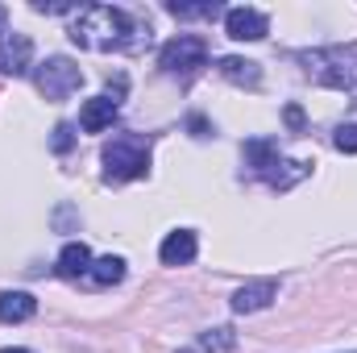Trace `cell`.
<instances>
[{
	"mask_svg": "<svg viewBox=\"0 0 357 353\" xmlns=\"http://www.w3.org/2000/svg\"><path fill=\"white\" fill-rule=\"evenodd\" d=\"M38 312V299L29 295V291H4L0 295V320L4 324H21V320H29Z\"/></svg>",
	"mask_w": 357,
	"mask_h": 353,
	"instance_id": "15",
	"label": "cell"
},
{
	"mask_svg": "<svg viewBox=\"0 0 357 353\" xmlns=\"http://www.w3.org/2000/svg\"><path fill=\"white\" fill-rule=\"evenodd\" d=\"M100 163H104V179H108V183L146 179L150 175V137H137V133L112 137V142L104 146Z\"/></svg>",
	"mask_w": 357,
	"mask_h": 353,
	"instance_id": "3",
	"label": "cell"
},
{
	"mask_svg": "<svg viewBox=\"0 0 357 353\" xmlns=\"http://www.w3.org/2000/svg\"><path fill=\"white\" fill-rule=\"evenodd\" d=\"M88 278L96 287H116L121 278H125V258H116V254H108V258H96L88 270Z\"/></svg>",
	"mask_w": 357,
	"mask_h": 353,
	"instance_id": "17",
	"label": "cell"
},
{
	"mask_svg": "<svg viewBox=\"0 0 357 353\" xmlns=\"http://www.w3.org/2000/svg\"><path fill=\"white\" fill-rule=\"evenodd\" d=\"M0 353H29V350H17V345H13V350H0Z\"/></svg>",
	"mask_w": 357,
	"mask_h": 353,
	"instance_id": "26",
	"label": "cell"
},
{
	"mask_svg": "<svg viewBox=\"0 0 357 353\" xmlns=\"http://www.w3.org/2000/svg\"><path fill=\"white\" fill-rule=\"evenodd\" d=\"M333 146H337L341 154H357V125H337Z\"/></svg>",
	"mask_w": 357,
	"mask_h": 353,
	"instance_id": "20",
	"label": "cell"
},
{
	"mask_svg": "<svg viewBox=\"0 0 357 353\" xmlns=\"http://www.w3.org/2000/svg\"><path fill=\"white\" fill-rule=\"evenodd\" d=\"M225 33L233 42H262L270 33V21H266V13H258V8H229L225 13Z\"/></svg>",
	"mask_w": 357,
	"mask_h": 353,
	"instance_id": "7",
	"label": "cell"
},
{
	"mask_svg": "<svg viewBox=\"0 0 357 353\" xmlns=\"http://www.w3.org/2000/svg\"><path fill=\"white\" fill-rule=\"evenodd\" d=\"M4 25H8V8H4V4H0V33H8V29H4Z\"/></svg>",
	"mask_w": 357,
	"mask_h": 353,
	"instance_id": "25",
	"label": "cell"
},
{
	"mask_svg": "<svg viewBox=\"0 0 357 353\" xmlns=\"http://www.w3.org/2000/svg\"><path fill=\"white\" fill-rule=\"evenodd\" d=\"M71 220H75V212H71V208H67V204H63V208H59V212H54V225H59V229H63V233H67V229H71Z\"/></svg>",
	"mask_w": 357,
	"mask_h": 353,
	"instance_id": "24",
	"label": "cell"
},
{
	"mask_svg": "<svg viewBox=\"0 0 357 353\" xmlns=\"http://www.w3.org/2000/svg\"><path fill=\"white\" fill-rule=\"evenodd\" d=\"M178 353H199V350H178Z\"/></svg>",
	"mask_w": 357,
	"mask_h": 353,
	"instance_id": "27",
	"label": "cell"
},
{
	"mask_svg": "<svg viewBox=\"0 0 357 353\" xmlns=\"http://www.w3.org/2000/svg\"><path fill=\"white\" fill-rule=\"evenodd\" d=\"M187 129H191V137H212V125H208L199 112H191V117H187Z\"/></svg>",
	"mask_w": 357,
	"mask_h": 353,
	"instance_id": "23",
	"label": "cell"
},
{
	"mask_svg": "<svg viewBox=\"0 0 357 353\" xmlns=\"http://www.w3.org/2000/svg\"><path fill=\"white\" fill-rule=\"evenodd\" d=\"M33 13H75L71 0H33Z\"/></svg>",
	"mask_w": 357,
	"mask_h": 353,
	"instance_id": "22",
	"label": "cell"
},
{
	"mask_svg": "<svg viewBox=\"0 0 357 353\" xmlns=\"http://www.w3.org/2000/svg\"><path fill=\"white\" fill-rule=\"evenodd\" d=\"M307 175H312V163H291V158H278L266 175H262V183H270L274 191H291L299 179H307Z\"/></svg>",
	"mask_w": 357,
	"mask_h": 353,
	"instance_id": "14",
	"label": "cell"
},
{
	"mask_svg": "<svg viewBox=\"0 0 357 353\" xmlns=\"http://www.w3.org/2000/svg\"><path fill=\"white\" fill-rule=\"evenodd\" d=\"M71 42L84 50H142L150 46V21L133 17L125 8L112 4H88L79 8L75 25H71Z\"/></svg>",
	"mask_w": 357,
	"mask_h": 353,
	"instance_id": "1",
	"label": "cell"
},
{
	"mask_svg": "<svg viewBox=\"0 0 357 353\" xmlns=\"http://www.w3.org/2000/svg\"><path fill=\"white\" fill-rule=\"evenodd\" d=\"M278 158H282V154H278V142H270V137H250V142H245V167H250L254 179H262Z\"/></svg>",
	"mask_w": 357,
	"mask_h": 353,
	"instance_id": "13",
	"label": "cell"
},
{
	"mask_svg": "<svg viewBox=\"0 0 357 353\" xmlns=\"http://www.w3.org/2000/svg\"><path fill=\"white\" fill-rule=\"evenodd\" d=\"M63 278H79V274H88L91 270V250L84 241H67L63 246V254H59V266H54Z\"/></svg>",
	"mask_w": 357,
	"mask_h": 353,
	"instance_id": "16",
	"label": "cell"
},
{
	"mask_svg": "<svg viewBox=\"0 0 357 353\" xmlns=\"http://www.w3.org/2000/svg\"><path fill=\"white\" fill-rule=\"evenodd\" d=\"M204 63H208V42L195 33H178L158 50V67L167 75H195Z\"/></svg>",
	"mask_w": 357,
	"mask_h": 353,
	"instance_id": "5",
	"label": "cell"
},
{
	"mask_svg": "<svg viewBox=\"0 0 357 353\" xmlns=\"http://www.w3.org/2000/svg\"><path fill=\"white\" fill-rule=\"evenodd\" d=\"M274 295H278V278H254V283H245V287L233 291V312H237V316L262 312V308L274 303Z\"/></svg>",
	"mask_w": 357,
	"mask_h": 353,
	"instance_id": "8",
	"label": "cell"
},
{
	"mask_svg": "<svg viewBox=\"0 0 357 353\" xmlns=\"http://www.w3.org/2000/svg\"><path fill=\"white\" fill-rule=\"evenodd\" d=\"M167 13L178 17V21H216V17H225L229 8L216 4V0H167Z\"/></svg>",
	"mask_w": 357,
	"mask_h": 353,
	"instance_id": "12",
	"label": "cell"
},
{
	"mask_svg": "<svg viewBox=\"0 0 357 353\" xmlns=\"http://www.w3.org/2000/svg\"><path fill=\"white\" fill-rule=\"evenodd\" d=\"M303 63V71L324 84V88H341L354 91L357 88V42L349 46H320V50H299L295 54Z\"/></svg>",
	"mask_w": 357,
	"mask_h": 353,
	"instance_id": "2",
	"label": "cell"
},
{
	"mask_svg": "<svg viewBox=\"0 0 357 353\" xmlns=\"http://www.w3.org/2000/svg\"><path fill=\"white\" fill-rule=\"evenodd\" d=\"M116 112H121L116 100H108V96H91L88 104L79 108V129H84V133H104V129H112Z\"/></svg>",
	"mask_w": 357,
	"mask_h": 353,
	"instance_id": "10",
	"label": "cell"
},
{
	"mask_svg": "<svg viewBox=\"0 0 357 353\" xmlns=\"http://www.w3.org/2000/svg\"><path fill=\"white\" fill-rule=\"evenodd\" d=\"M216 71H220L229 84H237V88H258V84H262V67L250 63V59H237V54L216 59Z\"/></svg>",
	"mask_w": 357,
	"mask_h": 353,
	"instance_id": "11",
	"label": "cell"
},
{
	"mask_svg": "<svg viewBox=\"0 0 357 353\" xmlns=\"http://www.w3.org/2000/svg\"><path fill=\"white\" fill-rule=\"evenodd\" d=\"M282 121H287V129H291V133H303V129H307V117H303V108H299V104H287V108H282Z\"/></svg>",
	"mask_w": 357,
	"mask_h": 353,
	"instance_id": "21",
	"label": "cell"
},
{
	"mask_svg": "<svg viewBox=\"0 0 357 353\" xmlns=\"http://www.w3.org/2000/svg\"><path fill=\"white\" fill-rule=\"evenodd\" d=\"M71 146H75V125H71V121H59V125L50 129V150H54V154H67Z\"/></svg>",
	"mask_w": 357,
	"mask_h": 353,
	"instance_id": "19",
	"label": "cell"
},
{
	"mask_svg": "<svg viewBox=\"0 0 357 353\" xmlns=\"http://www.w3.org/2000/svg\"><path fill=\"white\" fill-rule=\"evenodd\" d=\"M237 345V333L229 329V324H220V329H208V333H199V353H229Z\"/></svg>",
	"mask_w": 357,
	"mask_h": 353,
	"instance_id": "18",
	"label": "cell"
},
{
	"mask_svg": "<svg viewBox=\"0 0 357 353\" xmlns=\"http://www.w3.org/2000/svg\"><path fill=\"white\" fill-rule=\"evenodd\" d=\"M33 67V42L25 33H0V75H29Z\"/></svg>",
	"mask_w": 357,
	"mask_h": 353,
	"instance_id": "6",
	"label": "cell"
},
{
	"mask_svg": "<svg viewBox=\"0 0 357 353\" xmlns=\"http://www.w3.org/2000/svg\"><path fill=\"white\" fill-rule=\"evenodd\" d=\"M33 84H38V91H42L46 100H67L71 91L84 88V71H79L75 59H67V54H50V59L33 71Z\"/></svg>",
	"mask_w": 357,
	"mask_h": 353,
	"instance_id": "4",
	"label": "cell"
},
{
	"mask_svg": "<svg viewBox=\"0 0 357 353\" xmlns=\"http://www.w3.org/2000/svg\"><path fill=\"white\" fill-rule=\"evenodd\" d=\"M195 254H199V237H195V229H175V233H167V241L158 246L162 266H187Z\"/></svg>",
	"mask_w": 357,
	"mask_h": 353,
	"instance_id": "9",
	"label": "cell"
}]
</instances>
